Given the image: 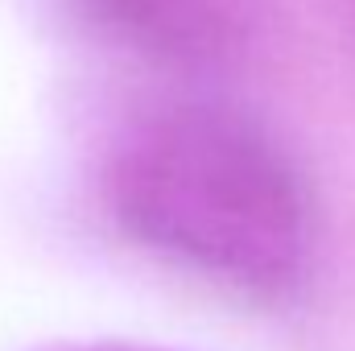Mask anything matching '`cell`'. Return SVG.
Segmentation results:
<instances>
[{
  "label": "cell",
  "mask_w": 355,
  "mask_h": 351,
  "mask_svg": "<svg viewBox=\"0 0 355 351\" xmlns=\"http://www.w3.org/2000/svg\"><path fill=\"white\" fill-rule=\"evenodd\" d=\"M103 198L137 244L244 293H289L310 268V190L285 145L227 99L141 112L112 141Z\"/></svg>",
  "instance_id": "cell-1"
},
{
  "label": "cell",
  "mask_w": 355,
  "mask_h": 351,
  "mask_svg": "<svg viewBox=\"0 0 355 351\" xmlns=\"http://www.w3.org/2000/svg\"><path fill=\"white\" fill-rule=\"evenodd\" d=\"M75 33L166 75L236 71L265 21L261 0H50Z\"/></svg>",
  "instance_id": "cell-2"
},
{
  "label": "cell",
  "mask_w": 355,
  "mask_h": 351,
  "mask_svg": "<svg viewBox=\"0 0 355 351\" xmlns=\"http://www.w3.org/2000/svg\"><path fill=\"white\" fill-rule=\"evenodd\" d=\"M42 351H170V348H141V343H50Z\"/></svg>",
  "instance_id": "cell-3"
},
{
  "label": "cell",
  "mask_w": 355,
  "mask_h": 351,
  "mask_svg": "<svg viewBox=\"0 0 355 351\" xmlns=\"http://www.w3.org/2000/svg\"><path fill=\"white\" fill-rule=\"evenodd\" d=\"M347 4V17H352V29H355V0H343Z\"/></svg>",
  "instance_id": "cell-4"
}]
</instances>
